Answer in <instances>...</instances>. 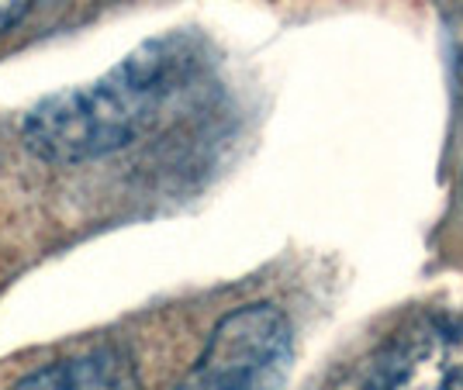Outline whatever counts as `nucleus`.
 I'll use <instances>...</instances> for the list:
<instances>
[{"instance_id": "nucleus-4", "label": "nucleus", "mask_w": 463, "mask_h": 390, "mask_svg": "<svg viewBox=\"0 0 463 390\" xmlns=\"http://www.w3.org/2000/svg\"><path fill=\"white\" fill-rule=\"evenodd\" d=\"M14 390H142L136 363L121 349H94L24 376Z\"/></svg>"}, {"instance_id": "nucleus-5", "label": "nucleus", "mask_w": 463, "mask_h": 390, "mask_svg": "<svg viewBox=\"0 0 463 390\" xmlns=\"http://www.w3.org/2000/svg\"><path fill=\"white\" fill-rule=\"evenodd\" d=\"M32 11V0H0V35L11 32Z\"/></svg>"}, {"instance_id": "nucleus-2", "label": "nucleus", "mask_w": 463, "mask_h": 390, "mask_svg": "<svg viewBox=\"0 0 463 390\" xmlns=\"http://www.w3.org/2000/svg\"><path fill=\"white\" fill-rule=\"evenodd\" d=\"M290 363V325L273 304L225 314L176 390H277Z\"/></svg>"}, {"instance_id": "nucleus-1", "label": "nucleus", "mask_w": 463, "mask_h": 390, "mask_svg": "<svg viewBox=\"0 0 463 390\" xmlns=\"http://www.w3.org/2000/svg\"><path fill=\"white\" fill-rule=\"evenodd\" d=\"M187 73L191 56L180 42H146L94 83L70 87L42 100L24 117V145L45 162L111 156L149 132Z\"/></svg>"}, {"instance_id": "nucleus-6", "label": "nucleus", "mask_w": 463, "mask_h": 390, "mask_svg": "<svg viewBox=\"0 0 463 390\" xmlns=\"http://www.w3.org/2000/svg\"><path fill=\"white\" fill-rule=\"evenodd\" d=\"M453 77H457V104L463 111V18L453 24Z\"/></svg>"}, {"instance_id": "nucleus-3", "label": "nucleus", "mask_w": 463, "mask_h": 390, "mask_svg": "<svg viewBox=\"0 0 463 390\" xmlns=\"http://www.w3.org/2000/svg\"><path fill=\"white\" fill-rule=\"evenodd\" d=\"M364 390H463V314L425 308L405 318L377 349Z\"/></svg>"}, {"instance_id": "nucleus-7", "label": "nucleus", "mask_w": 463, "mask_h": 390, "mask_svg": "<svg viewBox=\"0 0 463 390\" xmlns=\"http://www.w3.org/2000/svg\"><path fill=\"white\" fill-rule=\"evenodd\" d=\"M460 190H463V183H460Z\"/></svg>"}]
</instances>
